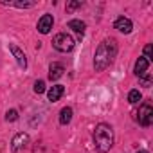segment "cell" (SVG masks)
<instances>
[{
	"label": "cell",
	"mask_w": 153,
	"mask_h": 153,
	"mask_svg": "<svg viewBox=\"0 0 153 153\" xmlns=\"http://www.w3.org/2000/svg\"><path fill=\"white\" fill-rule=\"evenodd\" d=\"M117 54V45H115V40H105L99 43L97 51H96V58H94V67L96 70H105L115 58Z\"/></svg>",
	"instance_id": "1"
},
{
	"label": "cell",
	"mask_w": 153,
	"mask_h": 153,
	"mask_svg": "<svg viewBox=\"0 0 153 153\" xmlns=\"http://www.w3.org/2000/svg\"><path fill=\"white\" fill-rule=\"evenodd\" d=\"M94 144L99 153H108L114 146V130L110 124H97L94 131Z\"/></svg>",
	"instance_id": "2"
},
{
	"label": "cell",
	"mask_w": 153,
	"mask_h": 153,
	"mask_svg": "<svg viewBox=\"0 0 153 153\" xmlns=\"http://www.w3.org/2000/svg\"><path fill=\"white\" fill-rule=\"evenodd\" d=\"M74 45H76L74 38H72L70 34H67V33H59V34H56L54 40H52V47H54L56 51H59V52H70V51L74 49Z\"/></svg>",
	"instance_id": "3"
},
{
	"label": "cell",
	"mask_w": 153,
	"mask_h": 153,
	"mask_svg": "<svg viewBox=\"0 0 153 153\" xmlns=\"http://www.w3.org/2000/svg\"><path fill=\"white\" fill-rule=\"evenodd\" d=\"M137 121H139L140 126H149L153 123V108H151V105H148V103L140 105L139 114H137Z\"/></svg>",
	"instance_id": "4"
},
{
	"label": "cell",
	"mask_w": 153,
	"mask_h": 153,
	"mask_svg": "<svg viewBox=\"0 0 153 153\" xmlns=\"http://www.w3.org/2000/svg\"><path fill=\"white\" fill-rule=\"evenodd\" d=\"M27 144H29V135L27 133H16L13 142H11V148L15 153H22L27 148Z\"/></svg>",
	"instance_id": "5"
},
{
	"label": "cell",
	"mask_w": 153,
	"mask_h": 153,
	"mask_svg": "<svg viewBox=\"0 0 153 153\" xmlns=\"http://www.w3.org/2000/svg\"><path fill=\"white\" fill-rule=\"evenodd\" d=\"M52 24H54V18L51 15H43L40 20H38V31L42 34H49L51 29H52Z\"/></svg>",
	"instance_id": "6"
},
{
	"label": "cell",
	"mask_w": 153,
	"mask_h": 153,
	"mask_svg": "<svg viewBox=\"0 0 153 153\" xmlns=\"http://www.w3.org/2000/svg\"><path fill=\"white\" fill-rule=\"evenodd\" d=\"M9 51L13 52V56H15V59H16V63L22 67V68H25L27 67V58H25V54H24V51L22 49H18L15 43H11L9 45Z\"/></svg>",
	"instance_id": "7"
},
{
	"label": "cell",
	"mask_w": 153,
	"mask_h": 153,
	"mask_svg": "<svg viewBox=\"0 0 153 153\" xmlns=\"http://www.w3.org/2000/svg\"><path fill=\"white\" fill-rule=\"evenodd\" d=\"M115 29H117V31H121V33H124V34H128V33H131L133 24H131V20H130V18L121 16V18H117V20H115Z\"/></svg>",
	"instance_id": "8"
},
{
	"label": "cell",
	"mask_w": 153,
	"mask_h": 153,
	"mask_svg": "<svg viewBox=\"0 0 153 153\" xmlns=\"http://www.w3.org/2000/svg\"><path fill=\"white\" fill-rule=\"evenodd\" d=\"M63 72H65V68H63L61 63H52V65L49 67V79H51V81L59 79L61 76H63Z\"/></svg>",
	"instance_id": "9"
},
{
	"label": "cell",
	"mask_w": 153,
	"mask_h": 153,
	"mask_svg": "<svg viewBox=\"0 0 153 153\" xmlns=\"http://www.w3.org/2000/svg\"><path fill=\"white\" fill-rule=\"evenodd\" d=\"M63 92H65L63 85H54V87H51V88H49V92H47V96H49V101L56 103V101H58V99L63 96Z\"/></svg>",
	"instance_id": "10"
},
{
	"label": "cell",
	"mask_w": 153,
	"mask_h": 153,
	"mask_svg": "<svg viewBox=\"0 0 153 153\" xmlns=\"http://www.w3.org/2000/svg\"><path fill=\"white\" fill-rule=\"evenodd\" d=\"M148 67H149V61H148L146 58H139V59L135 61V68H133V72L140 78V76H144V74H146Z\"/></svg>",
	"instance_id": "11"
},
{
	"label": "cell",
	"mask_w": 153,
	"mask_h": 153,
	"mask_svg": "<svg viewBox=\"0 0 153 153\" xmlns=\"http://www.w3.org/2000/svg\"><path fill=\"white\" fill-rule=\"evenodd\" d=\"M68 29H72L74 33H78V34L83 36L87 25H85V22H81V20H70V22H68Z\"/></svg>",
	"instance_id": "12"
},
{
	"label": "cell",
	"mask_w": 153,
	"mask_h": 153,
	"mask_svg": "<svg viewBox=\"0 0 153 153\" xmlns=\"http://www.w3.org/2000/svg\"><path fill=\"white\" fill-rule=\"evenodd\" d=\"M72 121V108L70 106H65V108H61V112H59V124H68Z\"/></svg>",
	"instance_id": "13"
},
{
	"label": "cell",
	"mask_w": 153,
	"mask_h": 153,
	"mask_svg": "<svg viewBox=\"0 0 153 153\" xmlns=\"http://www.w3.org/2000/svg\"><path fill=\"white\" fill-rule=\"evenodd\" d=\"M36 2H6V0H2V6H13V7H20V9H24V7H33Z\"/></svg>",
	"instance_id": "14"
},
{
	"label": "cell",
	"mask_w": 153,
	"mask_h": 153,
	"mask_svg": "<svg viewBox=\"0 0 153 153\" xmlns=\"http://www.w3.org/2000/svg\"><path fill=\"white\" fill-rule=\"evenodd\" d=\"M142 99V96H140V92L139 90H131L130 94H128V101L131 103V105H135V103H139Z\"/></svg>",
	"instance_id": "15"
},
{
	"label": "cell",
	"mask_w": 153,
	"mask_h": 153,
	"mask_svg": "<svg viewBox=\"0 0 153 153\" xmlns=\"http://www.w3.org/2000/svg\"><path fill=\"white\" fill-rule=\"evenodd\" d=\"M140 83H142V87L149 88V87H151V76H149V74H144V76H140Z\"/></svg>",
	"instance_id": "16"
},
{
	"label": "cell",
	"mask_w": 153,
	"mask_h": 153,
	"mask_svg": "<svg viewBox=\"0 0 153 153\" xmlns=\"http://www.w3.org/2000/svg\"><path fill=\"white\" fill-rule=\"evenodd\" d=\"M34 92H36V94H43V92H45V83H43L42 79H38V81L34 83Z\"/></svg>",
	"instance_id": "17"
},
{
	"label": "cell",
	"mask_w": 153,
	"mask_h": 153,
	"mask_svg": "<svg viewBox=\"0 0 153 153\" xmlns=\"http://www.w3.org/2000/svg\"><path fill=\"white\" fill-rule=\"evenodd\" d=\"M6 119H7L9 123H13V121H16V119H18V112H16V110H9V112L6 114Z\"/></svg>",
	"instance_id": "18"
},
{
	"label": "cell",
	"mask_w": 153,
	"mask_h": 153,
	"mask_svg": "<svg viewBox=\"0 0 153 153\" xmlns=\"http://www.w3.org/2000/svg\"><path fill=\"white\" fill-rule=\"evenodd\" d=\"M81 7V2H68L67 4V11H74V9H78Z\"/></svg>",
	"instance_id": "19"
},
{
	"label": "cell",
	"mask_w": 153,
	"mask_h": 153,
	"mask_svg": "<svg viewBox=\"0 0 153 153\" xmlns=\"http://www.w3.org/2000/svg\"><path fill=\"white\" fill-rule=\"evenodd\" d=\"M144 58H146L148 61H151V45H149V43L144 47Z\"/></svg>",
	"instance_id": "20"
},
{
	"label": "cell",
	"mask_w": 153,
	"mask_h": 153,
	"mask_svg": "<svg viewBox=\"0 0 153 153\" xmlns=\"http://www.w3.org/2000/svg\"><path fill=\"white\" fill-rule=\"evenodd\" d=\"M137 153H148V151H144V149H140V151H137Z\"/></svg>",
	"instance_id": "21"
}]
</instances>
